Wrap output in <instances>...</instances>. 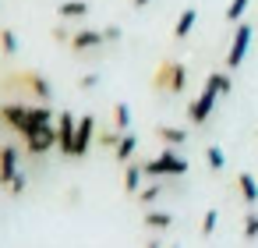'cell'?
Listing matches in <instances>:
<instances>
[{
	"mask_svg": "<svg viewBox=\"0 0 258 248\" xmlns=\"http://www.w3.org/2000/svg\"><path fill=\"white\" fill-rule=\"evenodd\" d=\"M103 36H106V43H117L124 32H120V25H106V29H103Z\"/></svg>",
	"mask_w": 258,
	"mask_h": 248,
	"instance_id": "obj_29",
	"label": "cell"
},
{
	"mask_svg": "<svg viewBox=\"0 0 258 248\" xmlns=\"http://www.w3.org/2000/svg\"><path fill=\"white\" fill-rule=\"evenodd\" d=\"M205 163H209V170H223V167H226L223 149H219V145H209V149H205Z\"/></svg>",
	"mask_w": 258,
	"mask_h": 248,
	"instance_id": "obj_23",
	"label": "cell"
},
{
	"mask_svg": "<svg viewBox=\"0 0 258 248\" xmlns=\"http://www.w3.org/2000/svg\"><path fill=\"white\" fill-rule=\"evenodd\" d=\"M244 241H258V213L254 209L244 216Z\"/></svg>",
	"mask_w": 258,
	"mask_h": 248,
	"instance_id": "obj_24",
	"label": "cell"
},
{
	"mask_svg": "<svg viewBox=\"0 0 258 248\" xmlns=\"http://www.w3.org/2000/svg\"><path fill=\"white\" fill-rule=\"evenodd\" d=\"M142 223L149 230H170L173 227V213H166V209H145L142 213Z\"/></svg>",
	"mask_w": 258,
	"mask_h": 248,
	"instance_id": "obj_14",
	"label": "cell"
},
{
	"mask_svg": "<svg viewBox=\"0 0 258 248\" xmlns=\"http://www.w3.org/2000/svg\"><path fill=\"white\" fill-rule=\"evenodd\" d=\"M254 135H258V131H254Z\"/></svg>",
	"mask_w": 258,
	"mask_h": 248,
	"instance_id": "obj_35",
	"label": "cell"
},
{
	"mask_svg": "<svg viewBox=\"0 0 258 248\" xmlns=\"http://www.w3.org/2000/svg\"><path fill=\"white\" fill-rule=\"evenodd\" d=\"M75 135H78V117L71 110H60L57 114V153L71 160L75 153Z\"/></svg>",
	"mask_w": 258,
	"mask_h": 248,
	"instance_id": "obj_6",
	"label": "cell"
},
{
	"mask_svg": "<svg viewBox=\"0 0 258 248\" xmlns=\"http://www.w3.org/2000/svg\"><path fill=\"white\" fill-rule=\"evenodd\" d=\"M142 167H145V174L149 177H184L187 174V160L177 153V149H163L159 156H152V160H142Z\"/></svg>",
	"mask_w": 258,
	"mask_h": 248,
	"instance_id": "obj_2",
	"label": "cell"
},
{
	"mask_svg": "<svg viewBox=\"0 0 258 248\" xmlns=\"http://www.w3.org/2000/svg\"><path fill=\"white\" fill-rule=\"evenodd\" d=\"M53 39H57L60 46H71V39H75V32H68V29H53Z\"/></svg>",
	"mask_w": 258,
	"mask_h": 248,
	"instance_id": "obj_27",
	"label": "cell"
},
{
	"mask_svg": "<svg viewBox=\"0 0 258 248\" xmlns=\"http://www.w3.org/2000/svg\"><path fill=\"white\" fill-rule=\"evenodd\" d=\"M15 82L25 89V96H36L39 103H46L50 96H53V89H50V82L39 75V71H18L15 75Z\"/></svg>",
	"mask_w": 258,
	"mask_h": 248,
	"instance_id": "obj_7",
	"label": "cell"
},
{
	"mask_svg": "<svg viewBox=\"0 0 258 248\" xmlns=\"http://www.w3.org/2000/svg\"><path fill=\"white\" fill-rule=\"evenodd\" d=\"M57 15H60L64 22H78V18L89 15V4H85V0H64V4L57 8Z\"/></svg>",
	"mask_w": 258,
	"mask_h": 248,
	"instance_id": "obj_17",
	"label": "cell"
},
{
	"mask_svg": "<svg viewBox=\"0 0 258 248\" xmlns=\"http://www.w3.org/2000/svg\"><path fill=\"white\" fill-rule=\"evenodd\" d=\"M251 39H254V25L251 22H240L233 29V39H230V50H226V71H237L251 50Z\"/></svg>",
	"mask_w": 258,
	"mask_h": 248,
	"instance_id": "obj_4",
	"label": "cell"
},
{
	"mask_svg": "<svg viewBox=\"0 0 258 248\" xmlns=\"http://www.w3.org/2000/svg\"><path fill=\"white\" fill-rule=\"evenodd\" d=\"M184 82H187V68L180 64V61H159V68H156V75H152V89L156 92H173V96H180L184 92Z\"/></svg>",
	"mask_w": 258,
	"mask_h": 248,
	"instance_id": "obj_3",
	"label": "cell"
},
{
	"mask_svg": "<svg viewBox=\"0 0 258 248\" xmlns=\"http://www.w3.org/2000/svg\"><path fill=\"white\" fill-rule=\"evenodd\" d=\"M237 191H240V199H244L247 206H254V202H258V177L247 174V170H240V174H237Z\"/></svg>",
	"mask_w": 258,
	"mask_h": 248,
	"instance_id": "obj_15",
	"label": "cell"
},
{
	"mask_svg": "<svg viewBox=\"0 0 258 248\" xmlns=\"http://www.w3.org/2000/svg\"><path fill=\"white\" fill-rule=\"evenodd\" d=\"M163 191H166V181H163V177H152V184H145V188H142L135 199H138L142 206H152V202H156Z\"/></svg>",
	"mask_w": 258,
	"mask_h": 248,
	"instance_id": "obj_19",
	"label": "cell"
},
{
	"mask_svg": "<svg viewBox=\"0 0 258 248\" xmlns=\"http://www.w3.org/2000/svg\"><path fill=\"white\" fill-rule=\"evenodd\" d=\"M18 156H22L18 145H0V181H4V188H11V181L22 174L18 170Z\"/></svg>",
	"mask_w": 258,
	"mask_h": 248,
	"instance_id": "obj_9",
	"label": "cell"
},
{
	"mask_svg": "<svg viewBox=\"0 0 258 248\" xmlns=\"http://www.w3.org/2000/svg\"><path fill=\"white\" fill-rule=\"evenodd\" d=\"M219 96H223V92L205 78V89H202V92L195 96V103L187 107V121H191L195 128H198V124H205V121L212 117V107H216V100H219Z\"/></svg>",
	"mask_w": 258,
	"mask_h": 248,
	"instance_id": "obj_5",
	"label": "cell"
},
{
	"mask_svg": "<svg viewBox=\"0 0 258 248\" xmlns=\"http://www.w3.org/2000/svg\"><path fill=\"white\" fill-rule=\"evenodd\" d=\"M0 128H4V121H0Z\"/></svg>",
	"mask_w": 258,
	"mask_h": 248,
	"instance_id": "obj_34",
	"label": "cell"
},
{
	"mask_svg": "<svg viewBox=\"0 0 258 248\" xmlns=\"http://www.w3.org/2000/svg\"><path fill=\"white\" fill-rule=\"evenodd\" d=\"M53 145H57V124H53L50 131H43V135L29 138V142H25V153H29V156H46Z\"/></svg>",
	"mask_w": 258,
	"mask_h": 248,
	"instance_id": "obj_12",
	"label": "cell"
},
{
	"mask_svg": "<svg viewBox=\"0 0 258 248\" xmlns=\"http://www.w3.org/2000/svg\"><path fill=\"white\" fill-rule=\"evenodd\" d=\"M0 121H4L22 142H29V138H36V135H43V131L53 128L50 107H43V103L36 107L29 100H22V103H0Z\"/></svg>",
	"mask_w": 258,
	"mask_h": 248,
	"instance_id": "obj_1",
	"label": "cell"
},
{
	"mask_svg": "<svg viewBox=\"0 0 258 248\" xmlns=\"http://www.w3.org/2000/svg\"><path fill=\"white\" fill-rule=\"evenodd\" d=\"M131 4H135V11H145V8L152 4V0H131Z\"/></svg>",
	"mask_w": 258,
	"mask_h": 248,
	"instance_id": "obj_30",
	"label": "cell"
},
{
	"mask_svg": "<svg viewBox=\"0 0 258 248\" xmlns=\"http://www.w3.org/2000/svg\"><path fill=\"white\" fill-rule=\"evenodd\" d=\"M78 85H82V89H96V85H99V75H96V71H89V75H82V78H78Z\"/></svg>",
	"mask_w": 258,
	"mask_h": 248,
	"instance_id": "obj_28",
	"label": "cell"
},
{
	"mask_svg": "<svg viewBox=\"0 0 258 248\" xmlns=\"http://www.w3.org/2000/svg\"><path fill=\"white\" fill-rule=\"evenodd\" d=\"M216 223H219V209H209L205 220H202V237H209V234L216 230Z\"/></svg>",
	"mask_w": 258,
	"mask_h": 248,
	"instance_id": "obj_26",
	"label": "cell"
},
{
	"mask_svg": "<svg viewBox=\"0 0 258 248\" xmlns=\"http://www.w3.org/2000/svg\"><path fill=\"white\" fill-rule=\"evenodd\" d=\"M251 8V0H230V8H226V22H233V25H240L244 22V11Z\"/></svg>",
	"mask_w": 258,
	"mask_h": 248,
	"instance_id": "obj_22",
	"label": "cell"
},
{
	"mask_svg": "<svg viewBox=\"0 0 258 248\" xmlns=\"http://www.w3.org/2000/svg\"><path fill=\"white\" fill-rule=\"evenodd\" d=\"M145 248H163V241H159V237H152V241H149Z\"/></svg>",
	"mask_w": 258,
	"mask_h": 248,
	"instance_id": "obj_31",
	"label": "cell"
},
{
	"mask_svg": "<svg viewBox=\"0 0 258 248\" xmlns=\"http://www.w3.org/2000/svg\"><path fill=\"white\" fill-rule=\"evenodd\" d=\"M0 54H4V57H15L18 54V36L11 29H0Z\"/></svg>",
	"mask_w": 258,
	"mask_h": 248,
	"instance_id": "obj_21",
	"label": "cell"
},
{
	"mask_svg": "<svg viewBox=\"0 0 258 248\" xmlns=\"http://www.w3.org/2000/svg\"><path fill=\"white\" fill-rule=\"evenodd\" d=\"M113 128L127 135V128H131V107H127V103H117V107H113Z\"/></svg>",
	"mask_w": 258,
	"mask_h": 248,
	"instance_id": "obj_20",
	"label": "cell"
},
{
	"mask_svg": "<svg viewBox=\"0 0 258 248\" xmlns=\"http://www.w3.org/2000/svg\"><path fill=\"white\" fill-rule=\"evenodd\" d=\"M145 167H142V160H131V163H124V195H138L142 188H145Z\"/></svg>",
	"mask_w": 258,
	"mask_h": 248,
	"instance_id": "obj_11",
	"label": "cell"
},
{
	"mask_svg": "<svg viewBox=\"0 0 258 248\" xmlns=\"http://www.w3.org/2000/svg\"><path fill=\"white\" fill-rule=\"evenodd\" d=\"M156 138H159L166 149H180V145L187 142V131H184V128H173V124H159V128H156Z\"/></svg>",
	"mask_w": 258,
	"mask_h": 248,
	"instance_id": "obj_13",
	"label": "cell"
},
{
	"mask_svg": "<svg viewBox=\"0 0 258 248\" xmlns=\"http://www.w3.org/2000/svg\"><path fill=\"white\" fill-rule=\"evenodd\" d=\"M195 22H198V11H195V8H184V11H180V18H177L173 39H187V32L195 29Z\"/></svg>",
	"mask_w": 258,
	"mask_h": 248,
	"instance_id": "obj_18",
	"label": "cell"
},
{
	"mask_svg": "<svg viewBox=\"0 0 258 248\" xmlns=\"http://www.w3.org/2000/svg\"><path fill=\"white\" fill-rule=\"evenodd\" d=\"M135 153H138V135H131V131H127V135L120 138V145L113 149V156H117V163L124 167V163H131V160H135Z\"/></svg>",
	"mask_w": 258,
	"mask_h": 248,
	"instance_id": "obj_16",
	"label": "cell"
},
{
	"mask_svg": "<svg viewBox=\"0 0 258 248\" xmlns=\"http://www.w3.org/2000/svg\"><path fill=\"white\" fill-rule=\"evenodd\" d=\"M103 43H106L103 32H96V29H78L75 39H71V50H75V54H92V50H99Z\"/></svg>",
	"mask_w": 258,
	"mask_h": 248,
	"instance_id": "obj_10",
	"label": "cell"
},
{
	"mask_svg": "<svg viewBox=\"0 0 258 248\" xmlns=\"http://www.w3.org/2000/svg\"><path fill=\"white\" fill-rule=\"evenodd\" d=\"M0 188H4V181H0Z\"/></svg>",
	"mask_w": 258,
	"mask_h": 248,
	"instance_id": "obj_33",
	"label": "cell"
},
{
	"mask_svg": "<svg viewBox=\"0 0 258 248\" xmlns=\"http://www.w3.org/2000/svg\"><path fill=\"white\" fill-rule=\"evenodd\" d=\"M92 135H96V117H92V114H82V117H78V135H75V153H71V160L89 156Z\"/></svg>",
	"mask_w": 258,
	"mask_h": 248,
	"instance_id": "obj_8",
	"label": "cell"
},
{
	"mask_svg": "<svg viewBox=\"0 0 258 248\" xmlns=\"http://www.w3.org/2000/svg\"><path fill=\"white\" fill-rule=\"evenodd\" d=\"M170 248H180V244H170Z\"/></svg>",
	"mask_w": 258,
	"mask_h": 248,
	"instance_id": "obj_32",
	"label": "cell"
},
{
	"mask_svg": "<svg viewBox=\"0 0 258 248\" xmlns=\"http://www.w3.org/2000/svg\"><path fill=\"white\" fill-rule=\"evenodd\" d=\"M120 138H124V131H117V128H106V131L99 135V142H103V145H106L110 153H113V149L120 145Z\"/></svg>",
	"mask_w": 258,
	"mask_h": 248,
	"instance_id": "obj_25",
	"label": "cell"
}]
</instances>
